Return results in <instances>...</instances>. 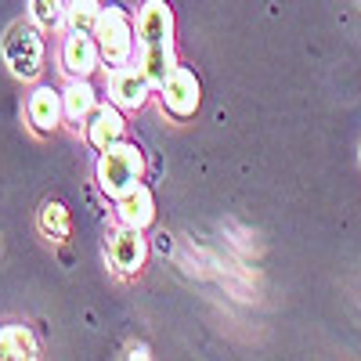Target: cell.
I'll return each instance as SVG.
<instances>
[{
    "label": "cell",
    "mask_w": 361,
    "mask_h": 361,
    "mask_svg": "<svg viewBox=\"0 0 361 361\" xmlns=\"http://www.w3.org/2000/svg\"><path fill=\"white\" fill-rule=\"evenodd\" d=\"M66 18H69V33L94 37L102 8H98V0H69V4H66Z\"/></svg>",
    "instance_id": "14"
},
{
    "label": "cell",
    "mask_w": 361,
    "mask_h": 361,
    "mask_svg": "<svg viewBox=\"0 0 361 361\" xmlns=\"http://www.w3.org/2000/svg\"><path fill=\"white\" fill-rule=\"evenodd\" d=\"M148 76L141 73V66H116L109 76V90H112V102L123 105V109H141L145 94H148Z\"/></svg>",
    "instance_id": "6"
},
{
    "label": "cell",
    "mask_w": 361,
    "mask_h": 361,
    "mask_svg": "<svg viewBox=\"0 0 361 361\" xmlns=\"http://www.w3.org/2000/svg\"><path fill=\"white\" fill-rule=\"evenodd\" d=\"M152 217H156V202L145 185H134L127 195H119V221L127 228H148Z\"/></svg>",
    "instance_id": "9"
},
{
    "label": "cell",
    "mask_w": 361,
    "mask_h": 361,
    "mask_svg": "<svg viewBox=\"0 0 361 361\" xmlns=\"http://www.w3.org/2000/svg\"><path fill=\"white\" fill-rule=\"evenodd\" d=\"M109 257H112V264L123 271V275L137 271V267L145 264V257H148V246H145V238H141V228H127V224H123V231L112 235Z\"/></svg>",
    "instance_id": "7"
},
{
    "label": "cell",
    "mask_w": 361,
    "mask_h": 361,
    "mask_svg": "<svg viewBox=\"0 0 361 361\" xmlns=\"http://www.w3.org/2000/svg\"><path fill=\"white\" fill-rule=\"evenodd\" d=\"M29 11H33V22L37 25H58L66 18V4L62 0H29Z\"/></svg>",
    "instance_id": "16"
},
{
    "label": "cell",
    "mask_w": 361,
    "mask_h": 361,
    "mask_svg": "<svg viewBox=\"0 0 361 361\" xmlns=\"http://www.w3.org/2000/svg\"><path fill=\"white\" fill-rule=\"evenodd\" d=\"M40 228H44V235L54 238V243H62V238L69 235V214H66V206L62 202H47L40 209Z\"/></svg>",
    "instance_id": "15"
},
{
    "label": "cell",
    "mask_w": 361,
    "mask_h": 361,
    "mask_svg": "<svg viewBox=\"0 0 361 361\" xmlns=\"http://www.w3.org/2000/svg\"><path fill=\"white\" fill-rule=\"evenodd\" d=\"M4 62L22 80H33L44 69V40H40V33L33 25L15 22L8 29V37H4Z\"/></svg>",
    "instance_id": "4"
},
{
    "label": "cell",
    "mask_w": 361,
    "mask_h": 361,
    "mask_svg": "<svg viewBox=\"0 0 361 361\" xmlns=\"http://www.w3.org/2000/svg\"><path fill=\"white\" fill-rule=\"evenodd\" d=\"M94 40H98V51H102V62L109 69L127 66L130 54H134V29H130L127 11L123 8H102Z\"/></svg>",
    "instance_id": "3"
},
{
    "label": "cell",
    "mask_w": 361,
    "mask_h": 361,
    "mask_svg": "<svg viewBox=\"0 0 361 361\" xmlns=\"http://www.w3.org/2000/svg\"><path fill=\"white\" fill-rule=\"evenodd\" d=\"M33 361L37 357V340L33 333H29L25 325H8V329H0V361Z\"/></svg>",
    "instance_id": "12"
},
{
    "label": "cell",
    "mask_w": 361,
    "mask_h": 361,
    "mask_svg": "<svg viewBox=\"0 0 361 361\" xmlns=\"http://www.w3.org/2000/svg\"><path fill=\"white\" fill-rule=\"evenodd\" d=\"M66 116L73 119V123H83L87 116H94V87L87 83V76H76L69 87H66Z\"/></svg>",
    "instance_id": "13"
},
{
    "label": "cell",
    "mask_w": 361,
    "mask_h": 361,
    "mask_svg": "<svg viewBox=\"0 0 361 361\" xmlns=\"http://www.w3.org/2000/svg\"><path fill=\"white\" fill-rule=\"evenodd\" d=\"M163 105L177 116V119H188L195 109H199V80L192 69H180L173 66V73L163 80Z\"/></svg>",
    "instance_id": "5"
},
{
    "label": "cell",
    "mask_w": 361,
    "mask_h": 361,
    "mask_svg": "<svg viewBox=\"0 0 361 361\" xmlns=\"http://www.w3.org/2000/svg\"><path fill=\"white\" fill-rule=\"evenodd\" d=\"M137 47H141V73L152 87L173 73V15L163 0H148L137 18Z\"/></svg>",
    "instance_id": "1"
},
{
    "label": "cell",
    "mask_w": 361,
    "mask_h": 361,
    "mask_svg": "<svg viewBox=\"0 0 361 361\" xmlns=\"http://www.w3.org/2000/svg\"><path fill=\"white\" fill-rule=\"evenodd\" d=\"M141 152L134 145H109L102 148V159H98V180H102V188L105 195L119 199V195H127L134 185H141Z\"/></svg>",
    "instance_id": "2"
},
{
    "label": "cell",
    "mask_w": 361,
    "mask_h": 361,
    "mask_svg": "<svg viewBox=\"0 0 361 361\" xmlns=\"http://www.w3.org/2000/svg\"><path fill=\"white\" fill-rule=\"evenodd\" d=\"M62 112H66V102H62V94H58V90H51V87H40L37 94L29 98V119H33L40 130L58 127Z\"/></svg>",
    "instance_id": "11"
},
{
    "label": "cell",
    "mask_w": 361,
    "mask_h": 361,
    "mask_svg": "<svg viewBox=\"0 0 361 361\" xmlns=\"http://www.w3.org/2000/svg\"><path fill=\"white\" fill-rule=\"evenodd\" d=\"M98 58H102V51H98V40L94 37L69 33V40L62 47V62H66V69L73 76H90V73H94V66H98Z\"/></svg>",
    "instance_id": "8"
},
{
    "label": "cell",
    "mask_w": 361,
    "mask_h": 361,
    "mask_svg": "<svg viewBox=\"0 0 361 361\" xmlns=\"http://www.w3.org/2000/svg\"><path fill=\"white\" fill-rule=\"evenodd\" d=\"M119 137H123V116H119L112 105L94 109V116H90V123H87V141L94 148H109Z\"/></svg>",
    "instance_id": "10"
}]
</instances>
